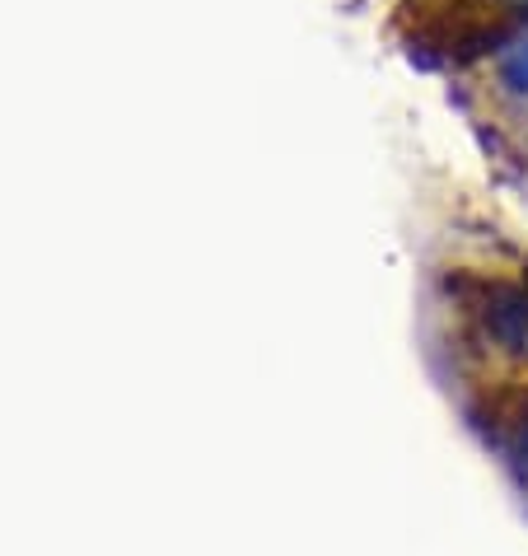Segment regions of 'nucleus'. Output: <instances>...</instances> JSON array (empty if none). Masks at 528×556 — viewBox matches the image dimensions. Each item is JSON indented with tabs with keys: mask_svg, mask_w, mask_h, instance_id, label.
Wrapping results in <instances>:
<instances>
[{
	"mask_svg": "<svg viewBox=\"0 0 528 556\" xmlns=\"http://www.w3.org/2000/svg\"><path fill=\"white\" fill-rule=\"evenodd\" d=\"M495 80L510 99H528V34H510L495 52Z\"/></svg>",
	"mask_w": 528,
	"mask_h": 556,
	"instance_id": "2",
	"label": "nucleus"
},
{
	"mask_svg": "<svg viewBox=\"0 0 528 556\" xmlns=\"http://www.w3.org/2000/svg\"><path fill=\"white\" fill-rule=\"evenodd\" d=\"M505 450H510V463H515V472L528 482V412L519 416L515 426H510V444H505Z\"/></svg>",
	"mask_w": 528,
	"mask_h": 556,
	"instance_id": "3",
	"label": "nucleus"
},
{
	"mask_svg": "<svg viewBox=\"0 0 528 556\" xmlns=\"http://www.w3.org/2000/svg\"><path fill=\"white\" fill-rule=\"evenodd\" d=\"M477 314H481V332H487V342L515 351V355L528 351V290L491 286Z\"/></svg>",
	"mask_w": 528,
	"mask_h": 556,
	"instance_id": "1",
	"label": "nucleus"
},
{
	"mask_svg": "<svg viewBox=\"0 0 528 556\" xmlns=\"http://www.w3.org/2000/svg\"><path fill=\"white\" fill-rule=\"evenodd\" d=\"M505 5H510V10H515V14H519V20H528V0H505Z\"/></svg>",
	"mask_w": 528,
	"mask_h": 556,
	"instance_id": "4",
	"label": "nucleus"
}]
</instances>
